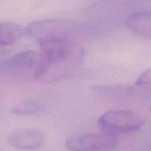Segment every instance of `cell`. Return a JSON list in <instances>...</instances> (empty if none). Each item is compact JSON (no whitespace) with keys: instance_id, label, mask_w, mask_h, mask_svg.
<instances>
[{"instance_id":"1","label":"cell","mask_w":151,"mask_h":151,"mask_svg":"<svg viewBox=\"0 0 151 151\" xmlns=\"http://www.w3.org/2000/svg\"><path fill=\"white\" fill-rule=\"evenodd\" d=\"M44 62L35 80L55 83L65 79L78 70L84 58L83 48L71 38L45 41L39 44Z\"/></svg>"},{"instance_id":"2","label":"cell","mask_w":151,"mask_h":151,"mask_svg":"<svg viewBox=\"0 0 151 151\" xmlns=\"http://www.w3.org/2000/svg\"><path fill=\"white\" fill-rule=\"evenodd\" d=\"M44 62V55L41 50L22 52L0 62V75L35 80Z\"/></svg>"},{"instance_id":"3","label":"cell","mask_w":151,"mask_h":151,"mask_svg":"<svg viewBox=\"0 0 151 151\" xmlns=\"http://www.w3.org/2000/svg\"><path fill=\"white\" fill-rule=\"evenodd\" d=\"M76 29V24L66 19H44L30 23L25 31L38 44L54 40L70 38Z\"/></svg>"},{"instance_id":"4","label":"cell","mask_w":151,"mask_h":151,"mask_svg":"<svg viewBox=\"0 0 151 151\" xmlns=\"http://www.w3.org/2000/svg\"><path fill=\"white\" fill-rule=\"evenodd\" d=\"M145 124L141 114L131 110L114 109L105 112L99 117L98 125L106 133H130L138 131Z\"/></svg>"},{"instance_id":"5","label":"cell","mask_w":151,"mask_h":151,"mask_svg":"<svg viewBox=\"0 0 151 151\" xmlns=\"http://www.w3.org/2000/svg\"><path fill=\"white\" fill-rule=\"evenodd\" d=\"M119 146V139L109 133L87 134L68 139L66 148L70 151H113Z\"/></svg>"},{"instance_id":"6","label":"cell","mask_w":151,"mask_h":151,"mask_svg":"<svg viewBox=\"0 0 151 151\" xmlns=\"http://www.w3.org/2000/svg\"><path fill=\"white\" fill-rule=\"evenodd\" d=\"M45 140V136L37 129H21L13 131L7 137V142L19 150H33L40 148Z\"/></svg>"},{"instance_id":"7","label":"cell","mask_w":151,"mask_h":151,"mask_svg":"<svg viewBox=\"0 0 151 151\" xmlns=\"http://www.w3.org/2000/svg\"><path fill=\"white\" fill-rule=\"evenodd\" d=\"M125 26L137 35L151 38V11L134 13L126 19Z\"/></svg>"},{"instance_id":"8","label":"cell","mask_w":151,"mask_h":151,"mask_svg":"<svg viewBox=\"0 0 151 151\" xmlns=\"http://www.w3.org/2000/svg\"><path fill=\"white\" fill-rule=\"evenodd\" d=\"M24 33L25 28L12 22H0V46H8L17 42Z\"/></svg>"},{"instance_id":"9","label":"cell","mask_w":151,"mask_h":151,"mask_svg":"<svg viewBox=\"0 0 151 151\" xmlns=\"http://www.w3.org/2000/svg\"><path fill=\"white\" fill-rule=\"evenodd\" d=\"M42 106L37 100H26L12 109L11 112L17 115H31L41 111Z\"/></svg>"},{"instance_id":"10","label":"cell","mask_w":151,"mask_h":151,"mask_svg":"<svg viewBox=\"0 0 151 151\" xmlns=\"http://www.w3.org/2000/svg\"><path fill=\"white\" fill-rule=\"evenodd\" d=\"M135 84L136 86H151V68L139 75Z\"/></svg>"},{"instance_id":"11","label":"cell","mask_w":151,"mask_h":151,"mask_svg":"<svg viewBox=\"0 0 151 151\" xmlns=\"http://www.w3.org/2000/svg\"><path fill=\"white\" fill-rule=\"evenodd\" d=\"M150 110H151V108H150Z\"/></svg>"}]
</instances>
